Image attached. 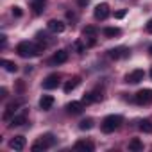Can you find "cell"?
Returning a JSON list of instances; mask_svg holds the SVG:
<instances>
[{"label": "cell", "mask_w": 152, "mask_h": 152, "mask_svg": "<svg viewBox=\"0 0 152 152\" xmlns=\"http://www.w3.org/2000/svg\"><path fill=\"white\" fill-rule=\"evenodd\" d=\"M52 145H54V136H52V134H45V136L38 138V140L32 143L31 150L39 152V150H47V148H48V147H52Z\"/></svg>", "instance_id": "obj_3"}, {"label": "cell", "mask_w": 152, "mask_h": 152, "mask_svg": "<svg viewBox=\"0 0 152 152\" xmlns=\"http://www.w3.org/2000/svg\"><path fill=\"white\" fill-rule=\"evenodd\" d=\"M143 77H145V72H143L141 68H136V70H132L131 73H127V75H125V83L140 84V83L143 81Z\"/></svg>", "instance_id": "obj_5"}, {"label": "cell", "mask_w": 152, "mask_h": 152, "mask_svg": "<svg viewBox=\"0 0 152 152\" xmlns=\"http://www.w3.org/2000/svg\"><path fill=\"white\" fill-rule=\"evenodd\" d=\"M83 34H84V36H88V38H95V36H97V27H93V25H88V27H84Z\"/></svg>", "instance_id": "obj_24"}, {"label": "cell", "mask_w": 152, "mask_h": 152, "mask_svg": "<svg viewBox=\"0 0 152 152\" xmlns=\"http://www.w3.org/2000/svg\"><path fill=\"white\" fill-rule=\"evenodd\" d=\"M47 27H48V31H50V32H54V34H61V32L64 31V27H66V25H64L61 20H48Z\"/></svg>", "instance_id": "obj_9"}, {"label": "cell", "mask_w": 152, "mask_h": 152, "mask_svg": "<svg viewBox=\"0 0 152 152\" xmlns=\"http://www.w3.org/2000/svg\"><path fill=\"white\" fill-rule=\"evenodd\" d=\"M45 45H34L31 41H20L16 45V54L20 57H34V56H39L43 52Z\"/></svg>", "instance_id": "obj_1"}, {"label": "cell", "mask_w": 152, "mask_h": 152, "mask_svg": "<svg viewBox=\"0 0 152 152\" xmlns=\"http://www.w3.org/2000/svg\"><path fill=\"white\" fill-rule=\"evenodd\" d=\"M125 13H127L125 9H122V11H116V13H115V18H124V16H125Z\"/></svg>", "instance_id": "obj_29"}, {"label": "cell", "mask_w": 152, "mask_h": 152, "mask_svg": "<svg viewBox=\"0 0 152 152\" xmlns=\"http://www.w3.org/2000/svg\"><path fill=\"white\" fill-rule=\"evenodd\" d=\"M109 6L106 4V2H102V4H99L97 7H95V11H93V15H95V18L97 20H106L107 16H109Z\"/></svg>", "instance_id": "obj_6"}, {"label": "cell", "mask_w": 152, "mask_h": 152, "mask_svg": "<svg viewBox=\"0 0 152 152\" xmlns=\"http://www.w3.org/2000/svg\"><path fill=\"white\" fill-rule=\"evenodd\" d=\"M52 106H54V97H52V95H43L41 100H39V107H41L43 111H48Z\"/></svg>", "instance_id": "obj_15"}, {"label": "cell", "mask_w": 152, "mask_h": 152, "mask_svg": "<svg viewBox=\"0 0 152 152\" xmlns=\"http://www.w3.org/2000/svg\"><path fill=\"white\" fill-rule=\"evenodd\" d=\"M73 47H75V50H77L79 54H83V52H84V47H83L79 41H75V43H73Z\"/></svg>", "instance_id": "obj_26"}, {"label": "cell", "mask_w": 152, "mask_h": 152, "mask_svg": "<svg viewBox=\"0 0 152 152\" xmlns=\"http://www.w3.org/2000/svg\"><path fill=\"white\" fill-rule=\"evenodd\" d=\"M18 106H20V102H9L7 107H6V111H4V120H11V118L16 115Z\"/></svg>", "instance_id": "obj_14"}, {"label": "cell", "mask_w": 152, "mask_h": 152, "mask_svg": "<svg viewBox=\"0 0 152 152\" xmlns=\"http://www.w3.org/2000/svg\"><path fill=\"white\" fill-rule=\"evenodd\" d=\"M23 13H22V9L20 7H13V16H16V18H20Z\"/></svg>", "instance_id": "obj_27"}, {"label": "cell", "mask_w": 152, "mask_h": 152, "mask_svg": "<svg viewBox=\"0 0 152 152\" xmlns=\"http://www.w3.org/2000/svg\"><path fill=\"white\" fill-rule=\"evenodd\" d=\"M79 83H81V79H79V77H73V79H70V81H68V83L64 84V91H66V93L73 91L75 88L79 86Z\"/></svg>", "instance_id": "obj_20"}, {"label": "cell", "mask_w": 152, "mask_h": 152, "mask_svg": "<svg viewBox=\"0 0 152 152\" xmlns=\"http://www.w3.org/2000/svg\"><path fill=\"white\" fill-rule=\"evenodd\" d=\"M66 59H68V52L66 50H57L52 57H50V64H63V63H66Z\"/></svg>", "instance_id": "obj_10"}, {"label": "cell", "mask_w": 152, "mask_h": 152, "mask_svg": "<svg viewBox=\"0 0 152 152\" xmlns=\"http://www.w3.org/2000/svg\"><path fill=\"white\" fill-rule=\"evenodd\" d=\"M129 48L127 47H116V48H111L109 50V57L111 59H122V57H127L129 56Z\"/></svg>", "instance_id": "obj_8"}, {"label": "cell", "mask_w": 152, "mask_h": 152, "mask_svg": "<svg viewBox=\"0 0 152 152\" xmlns=\"http://www.w3.org/2000/svg\"><path fill=\"white\" fill-rule=\"evenodd\" d=\"M134 102L140 104V106H148V104H152V90H148V88L140 90V91L134 95Z\"/></svg>", "instance_id": "obj_4"}, {"label": "cell", "mask_w": 152, "mask_h": 152, "mask_svg": "<svg viewBox=\"0 0 152 152\" xmlns=\"http://www.w3.org/2000/svg\"><path fill=\"white\" fill-rule=\"evenodd\" d=\"M0 64H2L7 72H11V73H15V72H18V64L15 63V61H7V59H2L0 61Z\"/></svg>", "instance_id": "obj_19"}, {"label": "cell", "mask_w": 152, "mask_h": 152, "mask_svg": "<svg viewBox=\"0 0 152 152\" xmlns=\"http://www.w3.org/2000/svg\"><path fill=\"white\" fill-rule=\"evenodd\" d=\"M99 99H100V97L95 95V93H84L83 102H84V104H91V102H95V100H99Z\"/></svg>", "instance_id": "obj_25"}, {"label": "cell", "mask_w": 152, "mask_h": 152, "mask_svg": "<svg viewBox=\"0 0 152 152\" xmlns=\"http://www.w3.org/2000/svg\"><path fill=\"white\" fill-rule=\"evenodd\" d=\"M122 122H124V118H122L120 115H109V116H106V118L102 120L100 129L109 134V132H113L115 129H118V127L122 125Z\"/></svg>", "instance_id": "obj_2"}, {"label": "cell", "mask_w": 152, "mask_h": 152, "mask_svg": "<svg viewBox=\"0 0 152 152\" xmlns=\"http://www.w3.org/2000/svg\"><path fill=\"white\" fill-rule=\"evenodd\" d=\"M77 4H79V6H88V0H79Z\"/></svg>", "instance_id": "obj_32"}, {"label": "cell", "mask_w": 152, "mask_h": 152, "mask_svg": "<svg viewBox=\"0 0 152 152\" xmlns=\"http://www.w3.org/2000/svg\"><path fill=\"white\" fill-rule=\"evenodd\" d=\"M102 32H104V36H107V38H115V36H120V34H122V31H120L118 27H106Z\"/></svg>", "instance_id": "obj_21"}, {"label": "cell", "mask_w": 152, "mask_h": 152, "mask_svg": "<svg viewBox=\"0 0 152 152\" xmlns=\"http://www.w3.org/2000/svg\"><path fill=\"white\" fill-rule=\"evenodd\" d=\"M138 129H140L141 132L152 134V122H150L148 118H145V120H140V124H138Z\"/></svg>", "instance_id": "obj_17"}, {"label": "cell", "mask_w": 152, "mask_h": 152, "mask_svg": "<svg viewBox=\"0 0 152 152\" xmlns=\"http://www.w3.org/2000/svg\"><path fill=\"white\" fill-rule=\"evenodd\" d=\"M6 41H7V38H6V34H2V36H0V47H6Z\"/></svg>", "instance_id": "obj_30"}, {"label": "cell", "mask_w": 152, "mask_h": 152, "mask_svg": "<svg viewBox=\"0 0 152 152\" xmlns=\"http://www.w3.org/2000/svg\"><path fill=\"white\" fill-rule=\"evenodd\" d=\"M145 31H147L148 34H152V18H150V20L145 23Z\"/></svg>", "instance_id": "obj_28"}, {"label": "cell", "mask_w": 152, "mask_h": 152, "mask_svg": "<svg viewBox=\"0 0 152 152\" xmlns=\"http://www.w3.org/2000/svg\"><path fill=\"white\" fill-rule=\"evenodd\" d=\"M93 127V120L91 118H84V120H81V124H79V129L81 131H90Z\"/></svg>", "instance_id": "obj_23"}, {"label": "cell", "mask_w": 152, "mask_h": 152, "mask_svg": "<svg viewBox=\"0 0 152 152\" xmlns=\"http://www.w3.org/2000/svg\"><path fill=\"white\" fill-rule=\"evenodd\" d=\"M25 145H27V141H25L23 136H15V138L9 141V147H11L13 150H23Z\"/></svg>", "instance_id": "obj_13"}, {"label": "cell", "mask_w": 152, "mask_h": 152, "mask_svg": "<svg viewBox=\"0 0 152 152\" xmlns=\"http://www.w3.org/2000/svg\"><path fill=\"white\" fill-rule=\"evenodd\" d=\"M75 150H83V152H93L95 150V145L91 141H86V140H79L77 143L73 145Z\"/></svg>", "instance_id": "obj_11"}, {"label": "cell", "mask_w": 152, "mask_h": 152, "mask_svg": "<svg viewBox=\"0 0 152 152\" xmlns=\"http://www.w3.org/2000/svg\"><path fill=\"white\" fill-rule=\"evenodd\" d=\"M150 79H152V68H150Z\"/></svg>", "instance_id": "obj_34"}, {"label": "cell", "mask_w": 152, "mask_h": 152, "mask_svg": "<svg viewBox=\"0 0 152 152\" xmlns=\"http://www.w3.org/2000/svg\"><path fill=\"white\" fill-rule=\"evenodd\" d=\"M0 93H2V95H0L2 99H4V97H7V90H6V88H2V90H0Z\"/></svg>", "instance_id": "obj_31"}, {"label": "cell", "mask_w": 152, "mask_h": 152, "mask_svg": "<svg viewBox=\"0 0 152 152\" xmlns=\"http://www.w3.org/2000/svg\"><path fill=\"white\" fill-rule=\"evenodd\" d=\"M83 109H84V102H77V100H73V102H70L66 106V111L70 115H81Z\"/></svg>", "instance_id": "obj_12"}, {"label": "cell", "mask_w": 152, "mask_h": 152, "mask_svg": "<svg viewBox=\"0 0 152 152\" xmlns=\"http://www.w3.org/2000/svg\"><path fill=\"white\" fill-rule=\"evenodd\" d=\"M129 148L134 150V152H140V150H143V143H141L138 138H132V140L129 141Z\"/></svg>", "instance_id": "obj_22"}, {"label": "cell", "mask_w": 152, "mask_h": 152, "mask_svg": "<svg viewBox=\"0 0 152 152\" xmlns=\"http://www.w3.org/2000/svg\"><path fill=\"white\" fill-rule=\"evenodd\" d=\"M57 86H59V75H57V73L48 75V77L43 81V88H45V90H56Z\"/></svg>", "instance_id": "obj_7"}, {"label": "cell", "mask_w": 152, "mask_h": 152, "mask_svg": "<svg viewBox=\"0 0 152 152\" xmlns=\"http://www.w3.org/2000/svg\"><path fill=\"white\" fill-rule=\"evenodd\" d=\"M23 124H27V116H25V113H20V115H15L13 118H11V127H18V125H23Z\"/></svg>", "instance_id": "obj_16"}, {"label": "cell", "mask_w": 152, "mask_h": 152, "mask_svg": "<svg viewBox=\"0 0 152 152\" xmlns=\"http://www.w3.org/2000/svg\"><path fill=\"white\" fill-rule=\"evenodd\" d=\"M148 52H150V56H152V45H150V47H148Z\"/></svg>", "instance_id": "obj_33"}, {"label": "cell", "mask_w": 152, "mask_h": 152, "mask_svg": "<svg viewBox=\"0 0 152 152\" xmlns=\"http://www.w3.org/2000/svg\"><path fill=\"white\" fill-rule=\"evenodd\" d=\"M47 6V0H32V11L34 15H41Z\"/></svg>", "instance_id": "obj_18"}]
</instances>
